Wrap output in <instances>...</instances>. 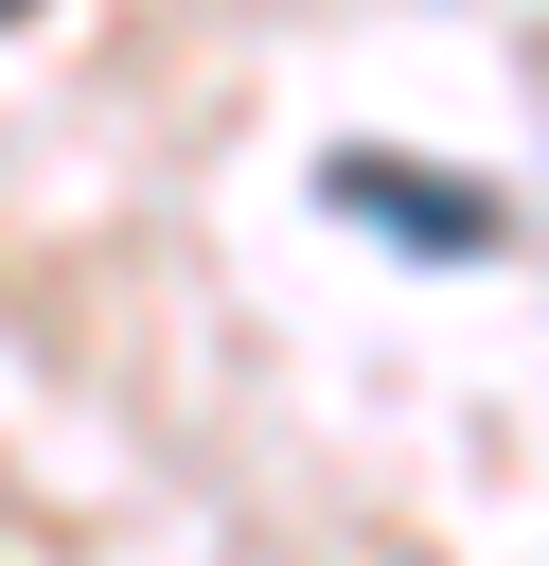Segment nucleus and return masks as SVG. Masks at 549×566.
Masks as SVG:
<instances>
[{"instance_id":"2","label":"nucleus","mask_w":549,"mask_h":566,"mask_svg":"<svg viewBox=\"0 0 549 566\" xmlns=\"http://www.w3.org/2000/svg\"><path fill=\"white\" fill-rule=\"evenodd\" d=\"M0 18H18V0H0Z\"/></svg>"},{"instance_id":"1","label":"nucleus","mask_w":549,"mask_h":566,"mask_svg":"<svg viewBox=\"0 0 549 566\" xmlns=\"http://www.w3.org/2000/svg\"><path fill=\"white\" fill-rule=\"evenodd\" d=\"M319 195H336V212H372V230H407V248H443V265H478V248H496V195H460V177H407V159H336Z\"/></svg>"}]
</instances>
